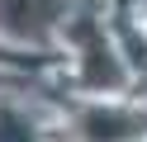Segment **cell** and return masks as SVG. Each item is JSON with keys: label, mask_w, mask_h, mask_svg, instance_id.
<instances>
[{"label": "cell", "mask_w": 147, "mask_h": 142, "mask_svg": "<svg viewBox=\"0 0 147 142\" xmlns=\"http://www.w3.org/2000/svg\"><path fill=\"white\" fill-rule=\"evenodd\" d=\"M81 81H86L90 90H119V85L128 81V71H123V62H119L114 43H109L95 24L81 28Z\"/></svg>", "instance_id": "obj_1"}, {"label": "cell", "mask_w": 147, "mask_h": 142, "mask_svg": "<svg viewBox=\"0 0 147 142\" xmlns=\"http://www.w3.org/2000/svg\"><path fill=\"white\" fill-rule=\"evenodd\" d=\"M57 19V0H0V28L14 38H43Z\"/></svg>", "instance_id": "obj_2"}, {"label": "cell", "mask_w": 147, "mask_h": 142, "mask_svg": "<svg viewBox=\"0 0 147 142\" xmlns=\"http://www.w3.org/2000/svg\"><path fill=\"white\" fill-rule=\"evenodd\" d=\"M147 123L138 114H123V109H90L81 118V142H133L142 137Z\"/></svg>", "instance_id": "obj_3"}, {"label": "cell", "mask_w": 147, "mask_h": 142, "mask_svg": "<svg viewBox=\"0 0 147 142\" xmlns=\"http://www.w3.org/2000/svg\"><path fill=\"white\" fill-rule=\"evenodd\" d=\"M0 142H33L29 123H24L14 109H0Z\"/></svg>", "instance_id": "obj_4"}]
</instances>
